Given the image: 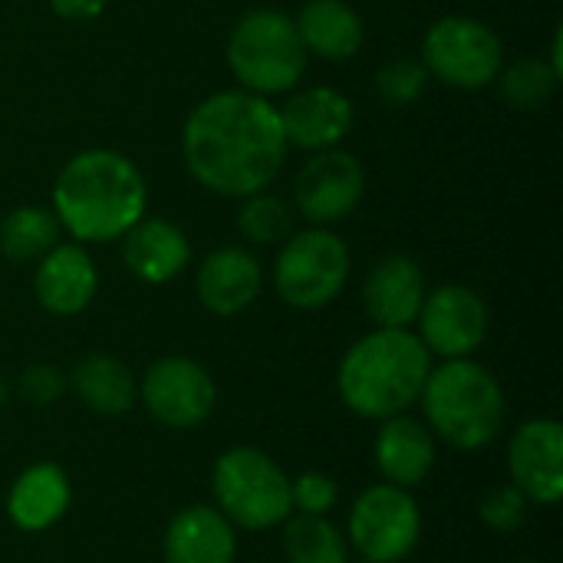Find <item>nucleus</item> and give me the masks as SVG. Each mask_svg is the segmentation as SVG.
Segmentation results:
<instances>
[{"mask_svg":"<svg viewBox=\"0 0 563 563\" xmlns=\"http://www.w3.org/2000/svg\"><path fill=\"white\" fill-rule=\"evenodd\" d=\"M99 290V271L96 261L82 244H56L36 261L33 274V294L36 303L53 317H76L82 313Z\"/></svg>","mask_w":563,"mask_h":563,"instance_id":"16","label":"nucleus"},{"mask_svg":"<svg viewBox=\"0 0 563 563\" xmlns=\"http://www.w3.org/2000/svg\"><path fill=\"white\" fill-rule=\"evenodd\" d=\"M429 69L422 66V59L416 56H396L389 63H383L376 69V96L389 106V109H409L416 106L426 89H429Z\"/></svg>","mask_w":563,"mask_h":563,"instance_id":"28","label":"nucleus"},{"mask_svg":"<svg viewBox=\"0 0 563 563\" xmlns=\"http://www.w3.org/2000/svg\"><path fill=\"white\" fill-rule=\"evenodd\" d=\"M69 501H73V488H69L66 472L53 462H36L23 468L16 482L10 485L7 518L23 534H43L63 521V515L69 511Z\"/></svg>","mask_w":563,"mask_h":563,"instance_id":"21","label":"nucleus"},{"mask_svg":"<svg viewBox=\"0 0 563 563\" xmlns=\"http://www.w3.org/2000/svg\"><path fill=\"white\" fill-rule=\"evenodd\" d=\"M419 402L429 432L459 452L492 445L508 422L501 383L472 356L442 360V366H432Z\"/></svg>","mask_w":563,"mask_h":563,"instance_id":"4","label":"nucleus"},{"mask_svg":"<svg viewBox=\"0 0 563 563\" xmlns=\"http://www.w3.org/2000/svg\"><path fill=\"white\" fill-rule=\"evenodd\" d=\"M350 247L330 228L294 231L277 254L274 287L277 297L294 310H323L333 303L350 280Z\"/></svg>","mask_w":563,"mask_h":563,"instance_id":"7","label":"nucleus"},{"mask_svg":"<svg viewBox=\"0 0 563 563\" xmlns=\"http://www.w3.org/2000/svg\"><path fill=\"white\" fill-rule=\"evenodd\" d=\"M501 99L518 112H538L544 109L561 86V73L544 56H521L511 66H501L495 79Z\"/></svg>","mask_w":563,"mask_h":563,"instance_id":"26","label":"nucleus"},{"mask_svg":"<svg viewBox=\"0 0 563 563\" xmlns=\"http://www.w3.org/2000/svg\"><path fill=\"white\" fill-rule=\"evenodd\" d=\"M139 399L158 426L185 432L211 419L218 406V386L201 363L175 353V356H158L145 369L139 383Z\"/></svg>","mask_w":563,"mask_h":563,"instance_id":"10","label":"nucleus"},{"mask_svg":"<svg viewBox=\"0 0 563 563\" xmlns=\"http://www.w3.org/2000/svg\"><path fill=\"white\" fill-rule=\"evenodd\" d=\"M284 139L290 148L323 152L336 148L353 129V102L333 86H307L294 92L280 109Z\"/></svg>","mask_w":563,"mask_h":563,"instance_id":"15","label":"nucleus"},{"mask_svg":"<svg viewBox=\"0 0 563 563\" xmlns=\"http://www.w3.org/2000/svg\"><path fill=\"white\" fill-rule=\"evenodd\" d=\"M109 0H49V10L63 20H96L102 16Z\"/></svg>","mask_w":563,"mask_h":563,"instance_id":"32","label":"nucleus"},{"mask_svg":"<svg viewBox=\"0 0 563 563\" xmlns=\"http://www.w3.org/2000/svg\"><path fill=\"white\" fill-rule=\"evenodd\" d=\"M429 294L426 271L409 254H386L363 280V310L379 330H409Z\"/></svg>","mask_w":563,"mask_h":563,"instance_id":"14","label":"nucleus"},{"mask_svg":"<svg viewBox=\"0 0 563 563\" xmlns=\"http://www.w3.org/2000/svg\"><path fill=\"white\" fill-rule=\"evenodd\" d=\"M280 112L271 99L247 89H221L201 99L181 129L188 175L211 195L247 198L267 191L287 162Z\"/></svg>","mask_w":563,"mask_h":563,"instance_id":"1","label":"nucleus"},{"mask_svg":"<svg viewBox=\"0 0 563 563\" xmlns=\"http://www.w3.org/2000/svg\"><path fill=\"white\" fill-rule=\"evenodd\" d=\"M511 485L531 505H558L563 498V426L558 419H528L515 429L508 445Z\"/></svg>","mask_w":563,"mask_h":563,"instance_id":"13","label":"nucleus"},{"mask_svg":"<svg viewBox=\"0 0 563 563\" xmlns=\"http://www.w3.org/2000/svg\"><path fill=\"white\" fill-rule=\"evenodd\" d=\"M366 191V172L356 155L340 148L310 152L294 178V211L317 228L336 224L356 211Z\"/></svg>","mask_w":563,"mask_h":563,"instance_id":"12","label":"nucleus"},{"mask_svg":"<svg viewBox=\"0 0 563 563\" xmlns=\"http://www.w3.org/2000/svg\"><path fill=\"white\" fill-rule=\"evenodd\" d=\"M528 511H531V501L521 488L515 485H498L492 488L482 501H478V518L498 531V534H511L518 531L525 521H528Z\"/></svg>","mask_w":563,"mask_h":563,"instance_id":"29","label":"nucleus"},{"mask_svg":"<svg viewBox=\"0 0 563 563\" xmlns=\"http://www.w3.org/2000/svg\"><path fill=\"white\" fill-rule=\"evenodd\" d=\"M162 558L165 563H234V525L214 505H188L168 521Z\"/></svg>","mask_w":563,"mask_h":563,"instance_id":"19","label":"nucleus"},{"mask_svg":"<svg viewBox=\"0 0 563 563\" xmlns=\"http://www.w3.org/2000/svg\"><path fill=\"white\" fill-rule=\"evenodd\" d=\"M518 563H531V561H518Z\"/></svg>","mask_w":563,"mask_h":563,"instance_id":"34","label":"nucleus"},{"mask_svg":"<svg viewBox=\"0 0 563 563\" xmlns=\"http://www.w3.org/2000/svg\"><path fill=\"white\" fill-rule=\"evenodd\" d=\"M69 389L76 393V399L106 419H119L129 416L139 402V379L135 373L112 353H89L82 356L73 373L66 376Z\"/></svg>","mask_w":563,"mask_h":563,"instance_id":"23","label":"nucleus"},{"mask_svg":"<svg viewBox=\"0 0 563 563\" xmlns=\"http://www.w3.org/2000/svg\"><path fill=\"white\" fill-rule=\"evenodd\" d=\"M432 373V353L412 330H373L356 340L336 369L343 406L369 422L412 409Z\"/></svg>","mask_w":563,"mask_h":563,"instance_id":"3","label":"nucleus"},{"mask_svg":"<svg viewBox=\"0 0 563 563\" xmlns=\"http://www.w3.org/2000/svg\"><path fill=\"white\" fill-rule=\"evenodd\" d=\"M373 459L386 485L409 492L422 485L435 468V435L429 432L426 422L406 412L383 419L379 435L373 442Z\"/></svg>","mask_w":563,"mask_h":563,"instance_id":"20","label":"nucleus"},{"mask_svg":"<svg viewBox=\"0 0 563 563\" xmlns=\"http://www.w3.org/2000/svg\"><path fill=\"white\" fill-rule=\"evenodd\" d=\"M287 563H350V544L323 515H290L284 521Z\"/></svg>","mask_w":563,"mask_h":563,"instance_id":"25","label":"nucleus"},{"mask_svg":"<svg viewBox=\"0 0 563 563\" xmlns=\"http://www.w3.org/2000/svg\"><path fill=\"white\" fill-rule=\"evenodd\" d=\"M419 59L442 86L478 92L485 86H495L505 66V43L485 20L449 13L426 30Z\"/></svg>","mask_w":563,"mask_h":563,"instance_id":"8","label":"nucleus"},{"mask_svg":"<svg viewBox=\"0 0 563 563\" xmlns=\"http://www.w3.org/2000/svg\"><path fill=\"white\" fill-rule=\"evenodd\" d=\"M416 327H419L416 336L432 356L465 360L485 343L492 313L478 290L465 284H442L426 294Z\"/></svg>","mask_w":563,"mask_h":563,"instance_id":"11","label":"nucleus"},{"mask_svg":"<svg viewBox=\"0 0 563 563\" xmlns=\"http://www.w3.org/2000/svg\"><path fill=\"white\" fill-rule=\"evenodd\" d=\"M307 49L294 16L274 7L247 10L228 36V69L241 89L254 96L290 92L307 73Z\"/></svg>","mask_w":563,"mask_h":563,"instance_id":"5","label":"nucleus"},{"mask_svg":"<svg viewBox=\"0 0 563 563\" xmlns=\"http://www.w3.org/2000/svg\"><path fill=\"white\" fill-rule=\"evenodd\" d=\"M214 508L244 531H271L294 515L287 472L254 445L228 449L211 465Z\"/></svg>","mask_w":563,"mask_h":563,"instance_id":"6","label":"nucleus"},{"mask_svg":"<svg viewBox=\"0 0 563 563\" xmlns=\"http://www.w3.org/2000/svg\"><path fill=\"white\" fill-rule=\"evenodd\" d=\"M13 389H16V396H20L26 406H33V409H49V406H56V402L66 396L69 379H66V373H63L59 366H53V363H30V366L16 376Z\"/></svg>","mask_w":563,"mask_h":563,"instance_id":"30","label":"nucleus"},{"mask_svg":"<svg viewBox=\"0 0 563 563\" xmlns=\"http://www.w3.org/2000/svg\"><path fill=\"white\" fill-rule=\"evenodd\" d=\"M294 205L271 195V191H254L247 198H241L238 205V231L247 244L257 247H271V244H284L294 234Z\"/></svg>","mask_w":563,"mask_h":563,"instance_id":"27","label":"nucleus"},{"mask_svg":"<svg viewBox=\"0 0 563 563\" xmlns=\"http://www.w3.org/2000/svg\"><path fill=\"white\" fill-rule=\"evenodd\" d=\"M142 168L115 148L76 152L53 181V214L76 244L119 241L145 218Z\"/></svg>","mask_w":563,"mask_h":563,"instance_id":"2","label":"nucleus"},{"mask_svg":"<svg viewBox=\"0 0 563 563\" xmlns=\"http://www.w3.org/2000/svg\"><path fill=\"white\" fill-rule=\"evenodd\" d=\"M59 221L53 208L20 205L0 221V254L10 264H33L59 244Z\"/></svg>","mask_w":563,"mask_h":563,"instance_id":"24","label":"nucleus"},{"mask_svg":"<svg viewBox=\"0 0 563 563\" xmlns=\"http://www.w3.org/2000/svg\"><path fill=\"white\" fill-rule=\"evenodd\" d=\"M340 501V485L323 472H303L290 478V505L297 515H330Z\"/></svg>","mask_w":563,"mask_h":563,"instance_id":"31","label":"nucleus"},{"mask_svg":"<svg viewBox=\"0 0 563 563\" xmlns=\"http://www.w3.org/2000/svg\"><path fill=\"white\" fill-rule=\"evenodd\" d=\"M294 26L307 56H320L327 63L353 59L366 40L363 16L346 0H307L294 16Z\"/></svg>","mask_w":563,"mask_h":563,"instance_id":"22","label":"nucleus"},{"mask_svg":"<svg viewBox=\"0 0 563 563\" xmlns=\"http://www.w3.org/2000/svg\"><path fill=\"white\" fill-rule=\"evenodd\" d=\"M10 396H13V386H10V379H7V376H0V409L10 402Z\"/></svg>","mask_w":563,"mask_h":563,"instance_id":"33","label":"nucleus"},{"mask_svg":"<svg viewBox=\"0 0 563 563\" xmlns=\"http://www.w3.org/2000/svg\"><path fill=\"white\" fill-rule=\"evenodd\" d=\"M422 538L419 501L396 485L360 492L346 521V544L366 563H402Z\"/></svg>","mask_w":563,"mask_h":563,"instance_id":"9","label":"nucleus"},{"mask_svg":"<svg viewBox=\"0 0 563 563\" xmlns=\"http://www.w3.org/2000/svg\"><path fill=\"white\" fill-rule=\"evenodd\" d=\"M122 264L142 284H168L191 264L188 234L168 218H142L122 238Z\"/></svg>","mask_w":563,"mask_h":563,"instance_id":"18","label":"nucleus"},{"mask_svg":"<svg viewBox=\"0 0 563 563\" xmlns=\"http://www.w3.org/2000/svg\"><path fill=\"white\" fill-rule=\"evenodd\" d=\"M198 300L214 317H238L244 313L264 290L261 261L238 244H224L211 251L195 277Z\"/></svg>","mask_w":563,"mask_h":563,"instance_id":"17","label":"nucleus"}]
</instances>
